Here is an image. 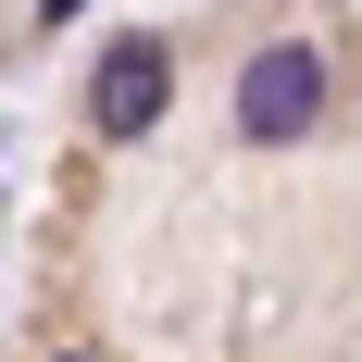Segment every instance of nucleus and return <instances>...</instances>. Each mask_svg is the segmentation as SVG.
<instances>
[{"label": "nucleus", "mask_w": 362, "mask_h": 362, "mask_svg": "<svg viewBox=\"0 0 362 362\" xmlns=\"http://www.w3.org/2000/svg\"><path fill=\"white\" fill-rule=\"evenodd\" d=\"M313 112H325V50H300V37L250 50V75H238V138L275 150V138H300Z\"/></svg>", "instance_id": "1"}, {"label": "nucleus", "mask_w": 362, "mask_h": 362, "mask_svg": "<svg viewBox=\"0 0 362 362\" xmlns=\"http://www.w3.org/2000/svg\"><path fill=\"white\" fill-rule=\"evenodd\" d=\"M163 100H175V50H163V37H112L100 75H88V125H100V138H150Z\"/></svg>", "instance_id": "2"}, {"label": "nucleus", "mask_w": 362, "mask_h": 362, "mask_svg": "<svg viewBox=\"0 0 362 362\" xmlns=\"http://www.w3.org/2000/svg\"><path fill=\"white\" fill-rule=\"evenodd\" d=\"M63 13H75V0H37V25H63Z\"/></svg>", "instance_id": "3"}]
</instances>
